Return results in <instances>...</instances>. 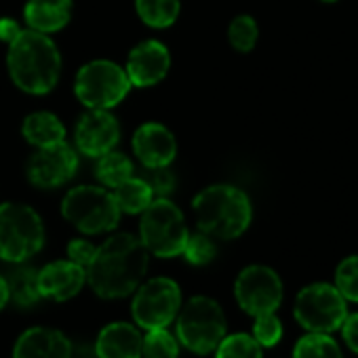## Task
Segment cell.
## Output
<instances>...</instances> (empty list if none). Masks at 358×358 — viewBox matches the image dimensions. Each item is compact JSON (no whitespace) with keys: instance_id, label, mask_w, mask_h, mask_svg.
Instances as JSON below:
<instances>
[{"instance_id":"44dd1931","label":"cell","mask_w":358,"mask_h":358,"mask_svg":"<svg viewBox=\"0 0 358 358\" xmlns=\"http://www.w3.org/2000/svg\"><path fill=\"white\" fill-rule=\"evenodd\" d=\"M22 133L26 141L36 148H45L66 139L64 122L51 112H32L30 116H26L22 124Z\"/></svg>"},{"instance_id":"ffe728a7","label":"cell","mask_w":358,"mask_h":358,"mask_svg":"<svg viewBox=\"0 0 358 358\" xmlns=\"http://www.w3.org/2000/svg\"><path fill=\"white\" fill-rule=\"evenodd\" d=\"M3 276L9 287V301H13L20 308H32L41 301L36 268H32L26 262H15L7 266Z\"/></svg>"},{"instance_id":"e0dca14e","label":"cell","mask_w":358,"mask_h":358,"mask_svg":"<svg viewBox=\"0 0 358 358\" xmlns=\"http://www.w3.org/2000/svg\"><path fill=\"white\" fill-rule=\"evenodd\" d=\"M13 358H72V343L57 329L32 327L20 335Z\"/></svg>"},{"instance_id":"1f68e13d","label":"cell","mask_w":358,"mask_h":358,"mask_svg":"<svg viewBox=\"0 0 358 358\" xmlns=\"http://www.w3.org/2000/svg\"><path fill=\"white\" fill-rule=\"evenodd\" d=\"M280 335H282V324H280V320L274 316V312L255 316L253 337H255V341H257L259 345L270 348V345L278 343Z\"/></svg>"},{"instance_id":"f1b7e54d","label":"cell","mask_w":358,"mask_h":358,"mask_svg":"<svg viewBox=\"0 0 358 358\" xmlns=\"http://www.w3.org/2000/svg\"><path fill=\"white\" fill-rule=\"evenodd\" d=\"M192 266H207L215 259L217 255V247L213 243V238L205 232H196V234H190L188 241H186V247H184V253H182Z\"/></svg>"},{"instance_id":"7402d4cb","label":"cell","mask_w":358,"mask_h":358,"mask_svg":"<svg viewBox=\"0 0 358 358\" xmlns=\"http://www.w3.org/2000/svg\"><path fill=\"white\" fill-rule=\"evenodd\" d=\"M114 201L120 209V213H129V215H137L143 213L148 209V205L154 201V194L150 190V186L143 182V179L137 175L129 177L127 182L118 184L114 188Z\"/></svg>"},{"instance_id":"3957f363","label":"cell","mask_w":358,"mask_h":358,"mask_svg":"<svg viewBox=\"0 0 358 358\" xmlns=\"http://www.w3.org/2000/svg\"><path fill=\"white\" fill-rule=\"evenodd\" d=\"M199 230L211 238L232 241L241 236L251 224V201L249 196L228 184L209 186L194 196L192 203Z\"/></svg>"},{"instance_id":"cb8c5ba5","label":"cell","mask_w":358,"mask_h":358,"mask_svg":"<svg viewBox=\"0 0 358 358\" xmlns=\"http://www.w3.org/2000/svg\"><path fill=\"white\" fill-rule=\"evenodd\" d=\"M139 20L156 30L169 28L179 15V0H135Z\"/></svg>"},{"instance_id":"836d02e7","label":"cell","mask_w":358,"mask_h":358,"mask_svg":"<svg viewBox=\"0 0 358 358\" xmlns=\"http://www.w3.org/2000/svg\"><path fill=\"white\" fill-rule=\"evenodd\" d=\"M341 333H343L345 343H348L354 352H358V314H350V316L343 318V322H341Z\"/></svg>"},{"instance_id":"603a6c76","label":"cell","mask_w":358,"mask_h":358,"mask_svg":"<svg viewBox=\"0 0 358 358\" xmlns=\"http://www.w3.org/2000/svg\"><path fill=\"white\" fill-rule=\"evenodd\" d=\"M133 171H135V166H133L131 158L127 154L118 152V150H110L103 156H99L97 158V166H95L97 179L103 186H108L112 190L118 184L127 182L129 177H133Z\"/></svg>"},{"instance_id":"4fadbf2b","label":"cell","mask_w":358,"mask_h":358,"mask_svg":"<svg viewBox=\"0 0 358 358\" xmlns=\"http://www.w3.org/2000/svg\"><path fill=\"white\" fill-rule=\"evenodd\" d=\"M120 139V127L116 116L110 110H89L80 116L74 141L80 154L89 158H99L106 152L114 150Z\"/></svg>"},{"instance_id":"9a60e30c","label":"cell","mask_w":358,"mask_h":358,"mask_svg":"<svg viewBox=\"0 0 358 358\" xmlns=\"http://www.w3.org/2000/svg\"><path fill=\"white\" fill-rule=\"evenodd\" d=\"M133 152L141 166H169L177 154L175 135L160 122H145L133 135Z\"/></svg>"},{"instance_id":"d4e9b609","label":"cell","mask_w":358,"mask_h":358,"mask_svg":"<svg viewBox=\"0 0 358 358\" xmlns=\"http://www.w3.org/2000/svg\"><path fill=\"white\" fill-rule=\"evenodd\" d=\"M293 358H341V350L327 333H310L297 341Z\"/></svg>"},{"instance_id":"30bf717a","label":"cell","mask_w":358,"mask_h":358,"mask_svg":"<svg viewBox=\"0 0 358 358\" xmlns=\"http://www.w3.org/2000/svg\"><path fill=\"white\" fill-rule=\"evenodd\" d=\"M295 318L312 333H331L345 318V299L337 287L324 282L310 285L297 295Z\"/></svg>"},{"instance_id":"83f0119b","label":"cell","mask_w":358,"mask_h":358,"mask_svg":"<svg viewBox=\"0 0 358 358\" xmlns=\"http://www.w3.org/2000/svg\"><path fill=\"white\" fill-rule=\"evenodd\" d=\"M257 36H259L257 24L249 15H238L236 20H232L228 28V41L238 53H249L255 47Z\"/></svg>"},{"instance_id":"8992f818","label":"cell","mask_w":358,"mask_h":358,"mask_svg":"<svg viewBox=\"0 0 358 358\" xmlns=\"http://www.w3.org/2000/svg\"><path fill=\"white\" fill-rule=\"evenodd\" d=\"M177 337L194 354L215 352L226 337V316L222 306L205 295L188 299V303L177 312Z\"/></svg>"},{"instance_id":"484cf974","label":"cell","mask_w":358,"mask_h":358,"mask_svg":"<svg viewBox=\"0 0 358 358\" xmlns=\"http://www.w3.org/2000/svg\"><path fill=\"white\" fill-rule=\"evenodd\" d=\"M215 358H262V345L255 337L236 333L220 341L215 348Z\"/></svg>"},{"instance_id":"d590c367","label":"cell","mask_w":358,"mask_h":358,"mask_svg":"<svg viewBox=\"0 0 358 358\" xmlns=\"http://www.w3.org/2000/svg\"><path fill=\"white\" fill-rule=\"evenodd\" d=\"M7 303H9V287L5 282V276L0 274V310H3Z\"/></svg>"},{"instance_id":"9c48e42d","label":"cell","mask_w":358,"mask_h":358,"mask_svg":"<svg viewBox=\"0 0 358 358\" xmlns=\"http://www.w3.org/2000/svg\"><path fill=\"white\" fill-rule=\"evenodd\" d=\"M182 308V289L171 278L158 276L143 282L131 303L133 318L137 327L150 329H164L177 318V312Z\"/></svg>"},{"instance_id":"8fae6325","label":"cell","mask_w":358,"mask_h":358,"mask_svg":"<svg viewBox=\"0 0 358 358\" xmlns=\"http://www.w3.org/2000/svg\"><path fill=\"white\" fill-rule=\"evenodd\" d=\"M234 295L238 306L247 314L251 316L270 314L282 301V282L272 268L249 266L238 274L234 285Z\"/></svg>"},{"instance_id":"ba28073f","label":"cell","mask_w":358,"mask_h":358,"mask_svg":"<svg viewBox=\"0 0 358 358\" xmlns=\"http://www.w3.org/2000/svg\"><path fill=\"white\" fill-rule=\"evenodd\" d=\"M131 91V80L118 64L95 59L85 64L74 78V93L89 110H112Z\"/></svg>"},{"instance_id":"52a82bcc","label":"cell","mask_w":358,"mask_h":358,"mask_svg":"<svg viewBox=\"0 0 358 358\" xmlns=\"http://www.w3.org/2000/svg\"><path fill=\"white\" fill-rule=\"evenodd\" d=\"M62 215L83 234H103L118 226L120 209L114 194L97 186H78L64 196Z\"/></svg>"},{"instance_id":"4dcf8cb0","label":"cell","mask_w":358,"mask_h":358,"mask_svg":"<svg viewBox=\"0 0 358 358\" xmlns=\"http://www.w3.org/2000/svg\"><path fill=\"white\" fill-rule=\"evenodd\" d=\"M141 171L143 173L139 177L150 186L154 196L166 199L175 190V175L169 171V166H143Z\"/></svg>"},{"instance_id":"d6a6232c","label":"cell","mask_w":358,"mask_h":358,"mask_svg":"<svg viewBox=\"0 0 358 358\" xmlns=\"http://www.w3.org/2000/svg\"><path fill=\"white\" fill-rule=\"evenodd\" d=\"M95 251H97V247L93 243L85 241V238H76V241H70V245H68V259L87 270Z\"/></svg>"},{"instance_id":"5bb4252c","label":"cell","mask_w":358,"mask_h":358,"mask_svg":"<svg viewBox=\"0 0 358 358\" xmlns=\"http://www.w3.org/2000/svg\"><path fill=\"white\" fill-rule=\"evenodd\" d=\"M171 70V53L158 41H143L139 43L127 59V76L131 87H154L158 85Z\"/></svg>"},{"instance_id":"277c9868","label":"cell","mask_w":358,"mask_h":358,"mask_svg":"<svg viewBox=\"0 0 358 358\" xmlns=\"http://www.w3.org/2000/svg\"><path fill=\"white\" fill-rule=\"evenodd\" d=\"M190 232L184 213L169 199H154L141 213L139 241L156 257H177L184 253Z\"/></svg>"},{"instance_id":"f546056e","label":"cell","mask_w":358,"mask_h":358,"mask_svg":"<svg viewBox=\"0 0 358 358\" xmlns=\"http://www.w3.org/2000/svg\"><path fill=\"white\" fill-rule=\"evenodd\" d=\"M335 280H337V291L341 293L343 299L358 301V255L348 257L339 264Z\"/></svg>"},{"instance_id":"4316f807","label":"cell","mask_w":358,"mask_h":358,"mask_svg":"<svg viewBox=\"0 0 358 358\" xmlns=\"http://www.w3.org/2000/svg\"><path fill=\"white\" fill-rule=\"evenodd\" d=\"M143 358H179L177 339L164 329H150L141 343Z\"/></svg>"},{"instance_id":"d6986e66","label":"cell","mask_w":358,"mask_h":358,"mask_svg":"<svg viewBox=\"0 0 358 358\" xmlns=\"http://www.w3.org/2000/svg\"><path fill=\"white\" fill-rule=\"evenodd\" d=\"M24 20L30 30L43 34L59 32L72 20V0H28Z\"/></svg>"},{"instance_id":"5b68a950","label":"cell","mask_w":358,"mask_h":358,"mask_svg":"<svg viewBox=\"0 0 358 358\" xmlns=\"http://www.w3.org/2000/svg\"><path fill=\"white\" fill-rule=\"evenodd\" d=\"M45 245L41 215L22 203L0 205V259L7 264L28 262Z\"/></svg>"},{"instance_id":"2e32d148","label":"cell","mask_w":358,"mask_h":358,"mask_svg":"<svg viewBox=\"0 0 358 358\" xmlns=\"http://www.w3.org/2000/svg\"><path fill=\"white\" fill-rule=\"evenodd\" d=\"M85 282H87V270L70 259H59L38 270L41 297L53 301H68L76 297L85 287Z\"/></svg>"},{"instance_id":"e575fe53","label":"cell","mask_w":358,"mask_h":358,"mask_svg":"<svg viewBox=\"0 0 358 358\" xmlns=\"http://www.w3.org/2000/svg\"><path fill=\"white\" fill-rule=\"evenodd\" d=\"M20 32H22V28H20V24L15 20H11V17H0V41H3V43L11 45L17 38Z\"/></svg>"},{"instance_id":"7a4b0ae2","label":"cell","mask_w":358,"mask_h":358,"mask_svg":"<svg viewBox=\"0 0 358 358\" xmlns=\"http://www.w3.org/2000/svg\"><path fill=\"white\" fill-rule=\"evenodd\" d=\"M7 68L17 89L30 95H47L59 83L62 55L47 34L22 30L9 45Z\"/></svg>"},{"instance_id":"6da1fadb","label":"cell","mask_w":358,"mask_h":358,"mask_svg":"<svg viewBox=\"0 0 358 358\" xmlns=\"http://www.w3.org/2000/svg\"><path fill=\"white\" fill-rule=\"evenodd\" d=\"M148 251L141 241L129 232L110 236L97 247L87 266V282L103 299L131 295L148 270Z\"/></svg>"},{"instance_id":"7c38bea8","label":"cell","mask_w":358,"mask_h":358,"mask_svg":"<svg viewBox=\"0 0 358 358\" xmlns=\"http://www.w3.org/2000/svg\"><path fill=\"white\" fill-rule=\"evenodd\" d=\"M76 171H78V154L70 143H66V139L38 148L28 162L30 184L43 190H53L68 184L76 175Z\"/></svg>"},{"instance_id":"ac0fdd59","label":"cell","mask_w":358,"mask_h":358,"mask_svg":"<svg viewBox=\"0 0 358 358\" xmlns=\"http://www.w3.org/2000/svg\"><path fill=\"white\" fill-rule=\"evenodd\" d=\"M143 337L129 322H112L101 329L95 341L97 358H141Z\"/></svg>"},{"instance_id":"8d00e7d4","label":"cell","mask_w":358,"mask_h":358,"mask_svg":"<svg viewBox=\"0 0 358 358\" xmlns=\"http://www.w3.org/2000/svg\"><path fill=\"white\" fill-rule=\"evenodd\" d=\"M322 3H335V0H322Z\"/></svg>"}]
</instances>
